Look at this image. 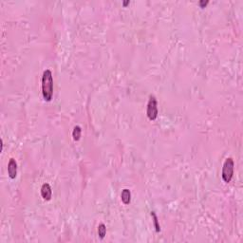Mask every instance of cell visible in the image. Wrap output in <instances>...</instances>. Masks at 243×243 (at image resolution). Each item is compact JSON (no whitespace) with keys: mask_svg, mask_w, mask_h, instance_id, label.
I'll return each instance as SVG.
<instances>
[{"mask_svg":"<svg viewBox=\"0 0 243 243\" xmlns=\"http://www.w3.org/2000/svg\"><path fill=\"white\" fill-rule=\"evenodd\" d=\"M8 174L11 179H15L17 175V163L14 159H11L8 163Z\"/></svg>","mask_w":243,"mask_h":243,"instance_id":"5","label":"cell"},{"mask_svg":"<svg viewBox=\"0 0 243 243\" xmlns=\"http://www.w3.org/2000/svg\"><path fill=\"white\" fill-rule=\"evenodd\" d=\"M234 167H235V163L232 158H227L223 163V167H222V179L225 182H230L233 175H234Z\"/></svg>","mask_w":243,"mask_h":243,"instance_id":"2","label":"cell"},{"mask_svg":"<svg viewBox=\"0 0 243 243\" xmlns=\"http://www.w3.org/2000/svg\"><path fill=\"white\" fill-rule=\"evenodd\" d=\"M41 196L45 201H51L52 197V187L48 183H44L41 187Z\"/></svg>","mask_w":243,"mask_h":243,"instance_id":"4","label":"cell"},{"mask_svg":"<svg viewBox=\"0 0 243 243\" xmlns=\"http://www.w3.org/2000/svg\"><path fill=\"white\" fill-rule=\"evenodd\" d=\"M42 94L46 102H51L53 95V77L50 69H46L42 76Z\"/></svg>","mask_w":243,"mask_h":243,"instance_id":"1","label":"cell"},{"mask_svg":"<svg viewBox=\"0 0 243 243\" xmlns=\"http://www.w3.org/2000/svg\"><path fill=\"white\" fill-rule=\"evenodd\" d=\"M146 115L150 121H154L158 117V103L155 96H150L147 104Z\"/></svg>","mask_w":243,"mask_h":243,"instance_id":"3","label":"cell"},{"mask_svg":"<svg viewBox=\"0 0 243 243\" xmlns=\"http://www.w3.org/2000/svg\"><path fill=\"white\" fill-rule=\"evenodd\" d=\"M208 3H209L208 0H206V1H205V0H201V1L199 2V5H200L201 8H205Z\"/></svg>","mask_w":243,"mask_h":243,"instance_id":"10","label":"cell"},{"mask_svg":"<svg viewBox=\"0 0 243 243\" xmlns=\"http://www.w3.org/2000/svg\"><path fill=\"white\" fill-rule=\"evenodd\" d=\"M3 145H4V144H3V140L1 139V151L3 150Z\"/></svg>","mask_w":243,"mask_h":243,"instance_id":"12","label":"cell"},{"mask_svg":"<svg viewBox=\"0 0 243 243\" xmlns=\"http://www.w3.org/2000/svg\"><path fill=\"white\" fill-rule=\"evenodd\" d=\"M129 3H130L129 0H126V1H124V2H123V6H124V7H126L127 5H129Z\"/></svg>","mask_w":243,"mask_h":243,"instance_id":"11","label":"cell"},{"mask_svg":"<svg viewBox=\"0 0 243 243\" xmlns=\"http://www.w3.org/2000/svg\"><path fill=\"white\" fill-rule=\"evenodd\" d=\"M121 199L124 204H129L131 202V192L128 189H124L121 194Z\"/></svg>","mask_w":243,"mask_h":243,"instance_id":"6","label":"cell"},{"mask_svg":"<svg viewBox=\"0 0 243 243\" xmlns=\"http://www.w3.org/2000/svg\"><path fill=\"white\" fill-rule=\"evenodd\" d=\"M151 217L153 218V222H154V226H155L156 232L159 233L161 231V226L159 224V220H158V217H157L156 213L155 212H151Z\"/></svg>","mask_w":243,"mask_h":243,"instance_id":"9","label":"cell"},{"mask_svg":"<svg viewBox=\"0 0 243 243\" xmlns=\"http://www.w3.org/2000/svg\"><path fill=\"white\" fill-rule=\"evenodd\" d=\"M98 235L100 236V238H104L107 235V227L105 224H100L98 226Z\"/></svg>","mask_w":243,"mask_h":243,"instance_id":"8","label":"cell"},{"mask_svg":"<svg viewBox=\"0 0 243 243\" xmlns=\"http://www.w3.org/2000/svg\"><path fill=\"white\" fill-rule=\"evenodd\" d=\"M81 135H82V128L79 125H76L72 131V137L74 141H79L81 139Z\"/></svg>","mask_w":243,"mask_h":243,"instance_id":"7","label":"cell"}]
</instances>
